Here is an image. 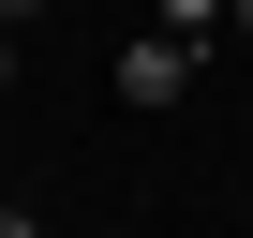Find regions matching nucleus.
Returning <instances> with one entry per match:
<instances>
[{
    "mask_svg": "<svg viewBox=\"0 0 253 238\" xmlns=\"http://www.w3.org/2000/svg\"><path fill=\"white\" fill-rule=\"evenodd\" d=\"M223 30H238V45H253V0H223Z\"/></svg>",
    "mask_w": 253,
    "mask_h": 238,
    "instance_id": "obj_4",
    "label": "nucleus"
},
{
    "mask_svg": "<svg viewBox=\"0 0 253 238\" xmlns=\"http://www.w3.org/2000/svg\"><path fill=\"white\" fill-rule=\"evenodd\" d=\"M194 60H209V45H179V30H134V45H119V104H179V89H194Z\"/></svg>",
    "mask_w": 253,
    "mask_h": 238,
    "instance_id": "obj_1",
    "label": "nucleus"
},
{
    "mask_svg": "<svg viewBox=\"0 0 253 238\" xmlns=\"http://www.w3.org/2000/svg\"><path fill=\"white\" fill-rule=\"evenodd\" d=\"M149 30H179V45H223V0H149Z\"/></svg>",
    "mask_w": 253,
    "mask_h": 238,
    "instance_id": "obj_2",
    "label": "nucleus"
},
{
    "mask_svg": "<svg viewBox=\"0 0 253 238\" xmlns=\"http://www.w3.org/2000/svg\"><path fill=\"white\" fill-rule=\"evenodd\" d=\"M0 238H45V223H30V208H15V194H0Z\"/></svg>",
    "mask_w": 253,
    "mask_h": 238,
    "instance_id": "obj_3",
    "label": "nucleus"
},
{
    "mask_svg": "<svg viewBox=\"0 0 253 238\" xmlns=\"http://www.w3.org/2000/svg\"><path fill=\"white\" fill-rule=\"evenodd\" d=\"M0 89H15V30H0Z\"/></svg>",
    "mask_w": 253,
    "mask_h": 238,
    "instance_id": "obj_5",
    "label": "nucleus"
}]
</instances>
